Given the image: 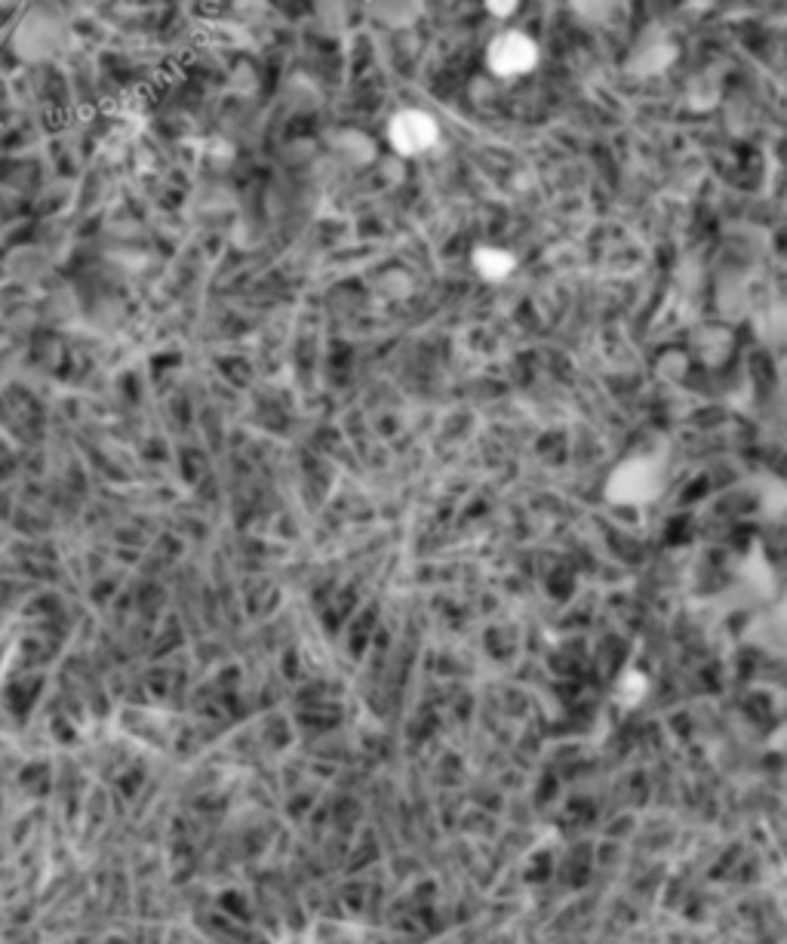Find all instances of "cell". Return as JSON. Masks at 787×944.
Returning <instances> with one entry per match:
<instances>
[{"mask_svg": "<svg viewBox=\"0 0 787 944\" xmlns=\"http://www.w3.org/2000/svg\"><path fill=\"white\" fill-rule=\"evenodd\" d=\"M490 65L502 77H517L536 65V44L517 32L499 35L490 47Z\"/></svg>", "mask_w": 787, "mask_h": 944, "instance_id": "2", "label": "cell"}, {"mask_svg": "<svg viewBox=\"0 0 787 944\" xmlns=\"http://www.w3.org/2000/svg\"><path fill=\"white\" fill-rule=\"evenodd\" d=\"M659 492V471L649 462H625L610 477V499L622 505H640Z\"/></svg>", "mask_w": 787, "mask_h": 944, "instance_id": "1", "label": "cell"}, {"mask_svg": "<svg viewBox=\"0 0 787 944\" xmlns=\"http://www.w3.org/2000/svg\"><path fill=\"white\" fill-rule=\"evenodd\" d=\"M474 265L487 280H505L511 274V268H514V256H507L505 249L487 246V249L474 253Z\"/></svg>", "mask_w": 787, "mask_h": 944, "instance_id": "4", "label": "cell"}, {"mask_svg": "<svg viewBox=\"0 0 787 944\" xmlns=\"http://www.w3.org/2000/svg\"><path fill=\"white\" fill-rule=\"evenodd\" d=\"M487 3H490V10L495 16H507V13H514V7H517V0H487Z\"/></svg>", "mask_w": 787, "mask_h": 944, "instance_id": "6", "label": "cell"}, {"mask_svg": "<svg viewBox=\"0 0 787 944\" xmlns=\"http://www.w3.org/2000/svg\"><path fill=\"white\" fill-rule=\"evenodd\" d=\"M618 689H622V699L637 701L640 696H643V689H647V681H643L640 674H630V677H625V681L618 683Z\"/></svg>", "mask_w": 787, "mask_h": 944, "instance_id": "5", "label": "cell"}, {"mask_svg": "<svg viewBox=\"0 0 787 944\" xmlns=\"http://www.w3.org/2000/svg\"><path fill=\"white\" fill-rule=\"evenodd\" d=\"M438 139V123L425 111H403L391 121V142L401 155H421Z\"/></svg>", "mask_w": 787, "mask_h": 944, "instance_id": "3", "label": "cell"}]
</instances>
